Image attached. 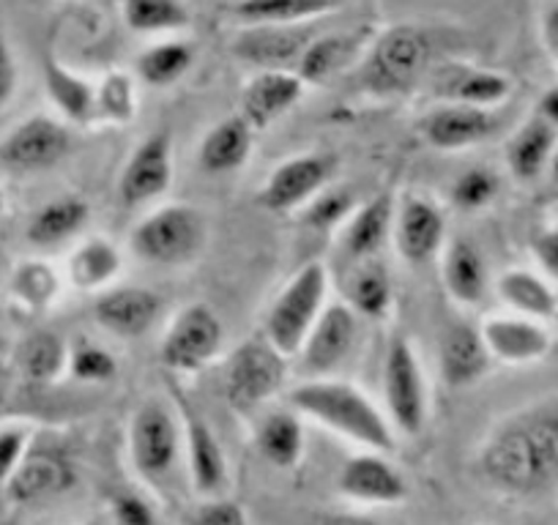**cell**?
Instances as JSON below:
<instances>
[{
  "label": "cell",
  "instance_id": "8",
  "mask_svg": "<svg viewBox=\"0 0 558 525\" xmlns=\"http://www.w3.org/2000/svg\"><path fill=\"white\" fill-rule=\"evenodd\" d=\"M384 403L395 432L416 438L427 425V383L413 342L395 337L384 362Z\"/></svg>",
  "mask_w": 558,
  "mask_h": 525
},
{
  "label": "cell",
  "instance_id": "46",
  "mask_svg": "<svg viewBox=\"0 0 558 525\" xmlns=\"http://www.w3.org/2000/svg\"><path fill=\"white\" fill-rule=\"evenodd\" d=\"M31 443H34V436H31L28 427H0V487H7V481L12 479V474L20 468L25 454H28Z\"/></svg>",
  "mask_w": 558,
  "mask_h": 525
},
{
  "label": "cell",
  "instance_id": "12",
  "mask_svg": "<svg viewBox=\"0 0 558 525\" xmlns=\"http://www.w3.org/2000/svg\"><path fill=\"white\" fill-rule=\"evenodd\" d=\"M74 481H77V468L66 449H61L58 443H31L28 454L3 490H7L9 501L17 506H34V503L69 492Z\"/></svg>",
  "mask_w": 558,
  "mask_h": 525
},
{
  "label": "cell",
  "instance_id": "4",
  "mask_svg": "<svg viewBox=\"0 0 558 525\" xmlns=\"http://www.w3.org/2000/svg\"><path fill=\"white\" fill-rule=\"evenodd\" d=\"M433 69V39L418 25H391L369 47L362 85L373 96H400L416 88Z\"/></svg>",
  "mask_w": 558,
  "mask_h": 525
},
{
  "label": "cell",
  "instance_id": "11",
  "mask_svg": "<svg viewBox=\"0 0 558 525\" xmlns=\"http://www.w3.org/2000/svg\"><path fill=\"white\" fill-rule=\"evenodd\" d=\"M72 151V132L52 115H31L0 143V162L14 173H45Z\"/></svg>",
  "mask_w": 558,
  "mask_h": 525
},
{
  "label": "cell",
  "instance_id": "20",
  "mask_svg": "<svg viewBox=\"0 0 558 525\" xmlns=\"http://www.w3.org/2000/svg\"><path fill=\"white\" fill-rule=\"evenodd\" d=\"M315 39L313 25H250L233 39V56L260 72L296 66Z\"/></svg>",
  "mask_w": 558,
  "mask_h": 525
},
{
  "label": "cell",
  "instance_id": "18",
  "mask_svg": "<svg viewBox=\"0 0 558 525\" xmlns=\"http://www.w3.org/2000/svg\"><path fill=\"white\" fill-rule=\"evenodd\" d=\"M181 414V436H184L186 471L190 481L201 498H219L228 490V460H225L222 443L214 436L211 425L197 414L195 405L184 398L175 400Z\"/></svg>",
  "mask_w": 558,
  "mask_h": 525
},
{
  "label": "cell",
  "instance_id": "36",
  "mask_svg": "<svg viewBox=\"0 0 558 525\" xmlns=\"http://www.w3.org/2000/svg\"><path fill=\"white\" fill-rule=\"evenodd\" d=\"M45 85L50 99L56 101L58 110L74 123H88L96 118V88L74 74L72 69L63 66L56 58H47L45 63Z\"/></svg>",
  "mask_w": 558,
  "mask_h": 525
},
{
  "label": "cell",
  "instance_id": "51",
  "mask_svg": "<svg viewBox=\"0 0 558 525\" xmlns=\"http://www.w3.org/2000/svg\"><path fill=\"white\" fill-rule=\"evenodd\" d=\"M542 45L547 56L558 63V3L542 14Z\"/></svg>",
  "mask_w": 558,
  "mask_h": 525
},
{
  "label": "cell",
  "instance_id": "43",
  "mask_svg": "<svg viewBox=\"0 0 558 525\" xmlns=\"http://www.w3.org/2000/svg\"><path fill=\"white\" fill-rule=\"evenodd\" d=\"M66 373L80 383H110L118 375V362L107 347L85 340L77 347H69Z\"/></svg>",
  "mask_w": 558,
  "mask_h": 525
},
{
  "label": "cell",
  "instance_id": "22",
  "mask_svg": "<svg viewBox=\"0 0 558 525\" xmlns=\"http://www.w3.org/2000/svg\"><path fill=\"white\" fill-rule=\"evenodd\" d=\"M418 129H422L427 146L449 154L465 151V148L490 141L493 132L498 129V121L493 110H482V107L441 105L422 118Z\"/></svg>",
  "mask_w": 558,
  "mask_h": 525
},
{
  "label": "cell",
  "instance_id": "23",
  "mask_svg": "<svg viewBox=\"0 0 558 525\" xmlns=\"http://www.w3.org/2000/svg\"><path fill=\"white\" fill-rule=\"evenodd\" d=\"M304 83L291 69H271V72H257L246 83L241 94L239 115L250 123L255 132L271 126L274 121L291 112L302 101Z\"/></svg>",
  "mask_w": 558,
  "mask_h": 525
},
{
  "label": "cell",
  "instance_id": "41",
  "mask_svg": "<svg viewBox=\"0 0 558 525\" xmlns=\"http://www.w3.org/2000/svg\"><path fill=\"white\" fill-rule=\"evenodd\" d=\"M356 195L345 186H326L320 195H315L302 208V222L310 230H331L342 228L345 219L356 211Z\"/></svg>",
  "mask_w": 558,
  "mask_h": 525
},
{
  "label": "cell",
  "instance_id": "33",
  "mask_svg": "<svg viewBox=\"0 0 558 525\" xmlns=\"http://www.w3.org/2000/svg\"><path fill=\"white\" fill-rule=\"evenodd\" d=\"M348 0H239L233 17L250 25H310L345 7Z\"/></svg>",
  "mask_w": 558,
  "mask_h": 525
},
{
  "label": "cell",
  "instance_id": "31",
  "mask_svg": "<svg viewBox=\"0 0 558 525\" xmlns=\"http://www.w3.org/2000/svg\"><path fill=\"white\" fill-rule=\"evenodd\" d=\"M255 447L268 465L279 471H291L304 457V425L293 408L271 411L257 425Z\"/></svg>",
  "mask_w": 558,
  "mask_h": 525
},
{
  "label": "cell",
  "instance_id": "53",
  "mask_svg": "<svg viewBox=\"0 0 558 525\" xmlns=\"http://www.w3.org/2000/svg\"><path fill=\"white\" fill-rule=\"evenodd\" d=\"M9 391H12V367L0 358V411L7 408Z\"/></svg>",
  "mask_w": 558,
  "mask_h": 525
},
{
  "label": "cell",
  "instance_id": "10",
  "mask_svg": "<svg viewBox=\"0 0 558 525\" xmlns=\"http://www.w3.org/2000/svg\"><path fill=\"white\" fill-rule=\"evenodd\" d=\"M337 173V157L329 151H310L279 162L268 173L257 203L271 213L302 211L315 195L331 186Z\"/></svg>",
  "mask_w": 558,
  "mask_h": 525
},
{
  "label": "cell",
  "instance_id": "26",
  "mask_svg": "<svg viewBox=\"0 0 558 525\" xmlns=\"http://www.w3.org/2000/svg\"><path fill=\"white\" fill-rule=\"evenodd\" d=\"M397 203L391 195H375L373 200L356 206V211L340 228V246L353 262L373 260L389 241L395 228Z\"/></svg>",
  "mask_w": 558,
  "mask_h": 525
},
{
  "label": "cell",
  "instance_id": "56",
  "mask_svg": "<svg viewBox=\"0 0 558 525\" xmlns=\"http://www.w3.org/2000/svg\"><path fill=\"white\" fill-rule=\"evenodd\" d=\"M460 525H474V523H460Z\"/></svg>",
  "mask_w": 558,
  "mask_h": 525
},
{
  "label": "cell",
  "instance_id": "16",
  "mask_svg": "<svg viewBox=\"0 0 558 525\" xmlns=\"http://www.w3.org/2000/svg\"><path fill=\"white\" fill-rule=\"evenodd\" d=\"M391 239L408 266H427L447 246V217L430 197L405 195L397 203Z\"/></svg>",
  "mask_w": 558,
  "mask_h": 525
},
{
  "label": "cell",
  "instance_id": "37",
  "mask_svg": "<svg viewBox=\"0 0 558 525\" xmlns=\"http://www.w3.org/2000/svg\"><path fill=\"white\" fill-rule=\"evenodd\" d=\"M195 61V45L181 39L159 41L137 56V77L151 88H168L190 72Z\"/></svg>",
  "mask_w": 558,
  "mask_h": 525
},
{
  "label": "cell",
  "instance_id": "2",
  "mask_svg": "<svg viewBox=\"0 0 558 525\" xmlns=\"http://www.w3.org/2000/svg\"><path fill=\"white\" fill-rule=\"evenodd\" d=\"M288 408L318 422L335 436L359 443L364 452L391 454L397 447V432L386 411L345 380L307 378L288 391Z\"/></svg>",
  "mask_w": 558,
  "mask_h": 525
},
{
  "label": "cell",
  "instance_id": "21",
  "mask_svg": "<svg viewBox=\"0 0 558 525\" xmlns=\"http://www.w3.org/2000/svg\"><path fill=\"white\" fill-rule=\"evenodd\" d=\"M487 353L493 362L509 364V367H525L536 364L550 353L553 337L539 320L520 318V315H490L480 326Z\"/></svg>",
  "mask_w": 558,
  "mask_h": 525
},
{
  "label": "cell",
  "instance_id": "55",
  "mask_svg": "<svg viewBox=\"0 0 558 525\" xmlns=\"http://www.w3.org/2000/svg\"><path fill=\"white\" fill-rule=\"evenodd\" d=\"M3 208H7V197H3V190H0V213H3Z\"/></svg>",
  "mask_w": 558,
  "mask_h": 525
},
{
  "label": "cell",
  "instance_id": "54",
  "mask_svg": "<svg viewBox=\"0 0 558 525\" xmlns=\"http://www.w3.org/2000/svg\"><path fill=\"white\" fill-rule=\"evenodd\" d=\"M547 175H550V184L558 190V143H556V151H553V159H550V168H547Z\"/></svg>",
  "mask_w": 558,
  "mask_h": 525
},
{
  "label": "cell",
  "instance_id": "1",
  "mask_svg": "<svg viewBox=\"0 0 558 525\" xmlns=\"http://www.w3.org/2000/svg\"><path fill=\"white\" fill-rule=\"evenodd\" d=\"M476 474L507 498H545L558 490V394L504 416L476 449Z\"/></svg>",
  "mask_w": 558,
  "mask_h": 525
},
{
  "label": "cell",
  "instance_id": "27",
  "mask_svg": "<svg viewBox=\"0 0 558 525\" xmlns=\"http://www.w3.org/2000/svg\"><path fill=\"white\" fill-rule=\"evenodd\" d=\"M252 143H255V129L241 115H228L206 132L197 162L208 175L235 173L250 159Z\"/></svg>",
  "mask_w": 558,
  "mask_h": 525
},
{
  "label": "cell",
  "instance_id": "5",
  "mask_svg": "<svg viewBox=\"0 0 558 525\" xmlns=\"http://www.w3.org/2000/svg\"><path fill=\"white\" fill-rule=\"evenodd\" d=\"M208 222L201 208L186 203H168L140 219L129 235V246L140 260L151 266H186L206 249Z\"/></svg>",
  "mask_w": 558,
  "mask_h": 525
},
{
  "label": "cell",
  "instance_id": "3",
  "mask_svg": "<svg viewBox=\"0 0 558 525\" xmlns=\"http://www.w3.org/2000/svg\"><path fill=\"white\" fill-rule=\"evenodd\" d=\"M329 304V271L320 260L307 262L274 296L263 320V337L286 358H296L313 326Z\"/></svg>",
  "mask_w": 558,
  "mask_h": 525
},
{
  "label": "cell",
  "instance_id": "17",
  "mask_svg": "<svg viewBox=\"0 0 558 525\" xmlns=\"http://www.w3.org/2000/svg\"><path fill=\"white\" fill-rule=\"evenodd\" d=\"M430 94L441 105H465L493 110L512 96V80L496 69L447 61L430 69Z\"/></svg>",
  "mask_w": 558,
  "mask_h": 525
},
{
  "label": "cell",
  "instance_id": "42",
  "mask_svg": "<svg viewBox=\"0 0 558 525\" xmlns=\"http://www.w3.org/2000/svg\"><path fill=\"white\" fill-rule=\"evenodd\" d=\"M134 110H137L134 80L123 72L107 74L96 88V118H105L110 123H126L132 121Z\"/></svg>",
  "mask_w": 558,
  "mask_h": 525
},
{
  "label": "cell",
  "instance_id": "9",
  "mask_svg": "<svg viewBox=\"0 0 558 525\" xmlns=\"http://www.w3.org/2000/svg\"><path fill=\"white\" fill-rule=\"evenodd\" d=\"M225 345V326L208 304H186L170 320L159 345V358L170 373H203Z\"/></svg>",
  "mask_w": 558,
  "mask_h": 525
},
{
  "label": "cell",
  "instance_id": "48",
  "mask_svg": "<svg viewBox=\"0 0 558 525\" xmlns=\"http://www.w3.org/2000/svg\"><path fill=\"white\" fill-rule=\"evenodd\" d=\"M14 90H17V61L7 34L0 30V110L12 101Z\"/></svg>",
  "mask_w": 558,
  "mask_h": 525
},
{
  "label": "cell",
  "instance_id": "24",
  "mask_svg": "<svg viewBox=\"0 0 558 525\" xmlns=\"http://www.w3.org/2000/svg\"><path fill=\"white\" fill-rule=\"evenodd\" d=\"M490 353H487L485 340L480 329L469 323H452L441 334V347H438V369L441 380L449 389H469L480 383L490 373Z\"/></svg>",
  "mask_w": 558,
  "mask_h": 525
},
{
  "label": "cell",
  "instance_id": "32",
  "mask_svg": "<svg viewBox=\"0 0 558 525\" xmlns=\"http://www.w3.org/2000/svg\"><path fill=\"white\" fill-rule=\"evenodd\" d=\"M123 269L121 249L112 244L110 239H85L77 249L69 255L66 262V280L72 282L80 291H94L101 293L107 288H112V282L118 280Z\"/></svg>",
  "mask_w": 558,
  "mask_h": 525
},
{
  "label": "cell",
  "instance_id": "25",
  "mask_svg": "<svg viewBox=\"0 0 558 525\" xmlns=\"http://www.w3.org/2000/svg\"><path fill=\"white\" fill-rule=\"evenodd\" d=\"M441 282L449 298L463 307H476L490 291V271L480 246L469 239H454L441 252Z\"/></svg>",
  "mask_w": 558,
  "mask_h": 525
},
{
  "label": "cell",
  "instance_id": "7",
  "mask_svg": "<svg viewBox=\"0 0 558 525\" xmlns=\"http://www.w3.org/2000/svg\"><path fill=\"white\" fill-rule=\"evenodd\" d=\"M129 463L146 481H159L175 468L184 449L181 422L159 400H148L134 411L126 432Z\"/></svg>",
  "mask_w": 558,
  "mask_h": 525
},
{
  "label": "cell",
  "instance_id": "14",
  "mask_svg": "<svg viewBox=\"0 0 558 525\" xmlns=\"http://www.w3.org/2000/svg\"><path fill=\"white\" fill-rule=\"evenodd\" d=\"M337 492L359 506H400L408 501V481L386 454L362 452L337 471Z\"/></svg>",
  "mask_w": 558,
  "mask_h": 525
},
{
  "label": "cell",
  "instance_id": "47",
  "mask_svg": "<svg viewBox=\"0 0 558 525\" xmlns=\"http://www.w3.org/2000/svg\"><path fill=\"white\" fill-rule=\"evenodd\" d=\"M192 525H250L246 509L233 498H203L195 509Z\"/></svg>",
  "mask_w": 558,
  "mask_h": 525
},
{
  "label": "cell",
  "instance_id": "19",
  "mask_svg": "<svg viewBox=\"0 0 558 525\" xmlns=\"http://www.w3.org/2000/svg\"><path fill=\"white\" fill-rule=\"evenodd\" d=\"M159 318H162V296L148 288H107L94 302L96 323L121 340H137V337L148 334Z\"/></svg>",
  "mask_w": 558,
  "mask_h": 525
},
{
  "label": "cell",
  "instance_id": "15",
  "mask_svg": "<svg viewBox=\"0 0 558 525\" xmlns=\"http://www.w3.org/2000/svg\"><path fill=\"white\" fill-rule=\"evenodd\" d=\"M359 342V315L345 302H329L299 351L310 378H331L353 356Z\"/></svg>",
  "mask_w": 558,
  "mask_h": 525
},
{
  "label": "cell",
  "instance_id": "28",
  "mask_svg": "<svg viewBox=\"0 0 558 525\" xmlns=\"http://www.w3.org/2000/svg\"><path fill=\"white\" fill-rule=\"evenodd\" d=\"M556 143L558 129L542 121L539 115H531L523 126L514 129V135L507 141V151H504L512 179L529 184V181H536L542 173H547Z\"/></svg>",
  "mask_w": 558,
  "mask_h": 525
},
{
  "label": "cell",
  "instance_id": "13",
  "mask_svg": "<svg viewBox=\"0 0 558 525\" xmlns=\"http://www.w3.org/2000/svg\"><path fill=\"white\" fill-rule=\"evenodd\" d=\"M173 186V137L168 132L148 135L134 146L118 179L123 208H143Z\"/></svg>",
  "mask_w": 558,
  "mask_h": 525
},
{
  "label": "cell",
  "instance_id": "40",
  "mask_svg": "<svg viewBox=\"0 0 558 525\" xmlns=\"http://www.w3.org/2000/svg\"><path fill=\"white\" fill-rule=\"evenodd\" d=\"M61 291V277L45 260H25L20 262L12 274V296L23 307L45 309L50 307Z\"/></svg>",
  "mask_w": 558,
  "mask_h": 525
},
{
  "label": "cell",
  "instance_id": "50",
  "mask_svg": "<svg viewBox=\"0 0 558 525\" xmlns=\"http://www.w3.org/2000/svg\"><path fill=\"white\" fill-rule=\"evenodd\" d=\"M304 525H384L378 520L367 517V514L353 512H318L313 517L304 520Z\"/></svg>",
  "mask_w": 558,
  "mask_h": 525
},
{
  "label": "cell",
  "instance_id": "44",
  "mask_svg": "<svg viewBox=\"0 0 558 525\" xmlns=\"http://www.w3.org/2000/svg\"><path fill=\"white\" fill-rule=\"evenodd\" d=\"M498 186H501V181L490 168H471L454 179L452 200L463 211H480L496 200Z\"/></svg>",
  "mask_w": 558,
  "mask_h": 525
},
{
  "label": "cell",
  "instance_id": "30",
  "mask_svg": "<svg viewBox=\"0 0 558 525\" xmlns=\"http://www.w3.org/2000/svg\"><path fill=\"white\" fill-rule=\"evenodd\" d=\"M90 219V206L77 195H63L56 200L45 203L36 208L34 217L28 219L25 228V239L39 249H50V246L63 244V241L74 239L85 230Z\"/></svg>",
  "mask_w": 558,
  "mask_h": 525
},
{
  "label": "cell",
  "instance_id": "52",
  "mask_svg": "<svg viewBox=\"0 0 558 525\" xmlns=\"http://www.w3.org/2000/svg\"><path fill=\"white\" fill-rule=\"evenodd\" d=\"M536 115H539L542 121L550 123L553 129H558V88H550L542 94L539 107H536Z\"/></svg>",
  "mask_w": 558,
  "mask_h": 525
},
{
  "label": "cell",
  "instance_id": "34",
  "mask_svg": "<svg viewBox=\"0 0 558 525\" xmlns=\"http://www.w3.org/2000/svg\"><path fill=\"white\" fill-rule=\"evenodd\" d=\"M359 47H362V34L315 36L304 56L299 58L296 74L304 85L326 83L356 58Z\"/></svg>",
  "mask_w": 558,
  "mask_h": 525
},
{
  "label": "cell",
  "instance_id": "29",
  "mask_svg": "<svg viewBox=\"0 0 558 525\" xmlns=\"http://www.w3.org/2000/svg\"><path fill=\"white\" fill-rule=\"evenodd\" d=\"M496 293L504 307L520 318L547 323L558 313V296L545 274L531 269H509L498 277Z\"/></svg>",
  "mask_w": 558,
  "mask_h": 525
},
{
  "label": "cell",
  "instance_id": "49",
  "mask_svg": "<svg viewBox=\"0 0 558 525\" xmlns=\"http://www.w3.org/2000/svg\"><path fill=\"white\" fill-rule=\"evenodd\" d=\"M534 255L536 262L542 266V274L547 280L558 282V228L556 230H545L534 239Z\"/></svg>",
  "mask_w": 558,
  "mask_h": 525
},
{
  "label": "cell",
  "instance_id": "45",
  "mask_svg": "<svg viewBox=\"0 0 558 525\" xmlns=\"http://www.w3.org/2000/svg\"><path fill=\"white\" fill-rule=\"evenodd\" d=\"M112 525H159L157 506L134 490H121L110 498Z\"/></svg>",
  "mask_w": 558,
  "mask_h": 525
},
{
  "label": "cell",
  "instance_id": "39",
  "mask_svg": "<svg viewBox=\"0 0 558 525\" xmlns=\"http://www.w3.org/2000/svg\"><path fill=\"white\" fill-rule=\"evenodd\" d=\"M123 20L134 34H179L192 23L184 0H123Z\"/></svg>",
  "mask_w": 558,
  "mask_h": 525
},
{
  "label": "cell",
  "instance_id": "6",
  "mask_svg": "<svg viewBox=\"0 0 558 525\" xmlns=\"http://www.w3.org/2000/svg\"><path fill=\"white\" fill-rule=\"evenodd\" d=\"M288 362L263 334L246 337L228 356L222 373L225 403L235 414H255L260 405L277 398L288 380Z\"/></svg>",
  "mask_w": 558,
  "mask_h": 525
},
{
  "label": "cell",
  "instance_id": "38",
  "mask_svg": "<svg viewBox=\"0 0 558 525\" xmlns=\"http://www.w3.org/2000/svg\"><path fill=\"white\" fill-rule=\"evenodd\" d=\"M348 307L359 318H380L391 307V277L384 269V262L362 260L353 269L348 282Z\"/></svg>",
  "mask_w": 558,
  "mask_h": 525
},
{
  "label": "cell",
  "instance_id": "35",
  "mask_svg": "<svg viewBox=\"0 0 558 525\" xmlns=\"http://www.w3.org/2000/svg\"><path fill=\"white\" fill-rule=\"evenodd\" d=\"M17 369L31 383H56L69 369V345L50 329L31 331L17 351Z\"/></svg>",
  "mask_w": 558,
  "mask_h": 525
}]
</instances>
